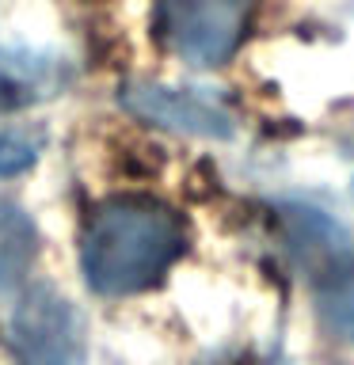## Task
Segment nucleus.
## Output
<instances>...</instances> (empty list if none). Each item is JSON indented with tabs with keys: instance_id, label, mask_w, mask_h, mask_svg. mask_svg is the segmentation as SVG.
Listing matches in <instances>:
<instances>
[{
	"instance_id": "nucleus-1",
	"label": "nucleus",
	"mask_w": 354,
	"mask_h": 365,
	"mask_svg": "<svg viewBox=\"0 0 354 365\" xmlns=\"http://www.w3.org/2000/svg\"><path fill=\"white\" fill-rule=\"evenodd\" d=\"M187 247L191 232L176 205L153 194H114L84 225L80 274L99 297H133L164 282Z\"/></svg>"
},
{
	"instance_id": "nucleus-2",
	"label": "nucleus",
	"mask_w": 354,
	"mask_h": 365,
	"mask_svg": "<svg viewBox=\"0 0 354 365\" xmlns=\"http://www.w3.org/2000/svg\"><path fill=\"white\" fill-rule=\"evenodd\" d=\"M251 0H153V34L194 68L225 65L248 34Z\"/></svg>"
},
{
	"instance_id": "nucleus-3",
	"label": "nucleus",
	"mask_w": 354,
	"mask_h": 365,
	"mask_svg": "<svg viewBox=\"0 0 354 365\" xmlns=\"http://www.w3.org/2000/svg\"><path fill=\"white\" fill-rule=\"evenodd\" d=\"M118 107L130 110L133 118L164 125L171 133L187 137H210V141H228L233 137V114L217 99L202 96L194 88H168V84H122L118 88Z\"/></svg>"
},
{
	"instance_id": "nucleus-4",
	"label": "nucleus",
	"mask_w": 354,
	"mask_h": 365,
	"mask_svg": "<svg viewBox=\"0 0 354 365\" xmlns=\"http://www.w3.org/2000/svg\"><path fill=\"white\" fill-rule=\"evenodd\" d=\"M69 80H73L69 65L57 61L54 53L0 46V118L61 96Z\"/></svg>"
},
{
	"instance_id": "nucleus-5",
	"label": "nucleus",
	"mask_w": 354,
	"mask_h": 365,
	"mask_svg": "<svg viewBox=\"0 0 354 365\" xmlns=\"http://www.w3.org/2000/svg\"><path fill=\"white\" fill-rule=\"evenodd\" d=\"M282 225H285V244H290V251L316 274V278L350 259L343 228L331 221L328 213L313 210V205H301V202L282 205Z\"/></svg>"
},
{
	"instance_id": "nucleus-6",
	"label": "nucleus",
	"mask_w": 354,
	"mask_h": 365,
	"mask_svg": "<svg viewBox=\"0 0 354 365\" xmlns=\"http://www.w3.org/2000/svg\"><path fill=\"white\" fill-rule=\"evenodd\" d=\"M16 339L23 354H69V358H76L73 308L50 289H31V297L16 312Z\"/></svg>"
},
{
	"instance_id": "nucleus-7",
	"label": "nucleus",
	"mask_w": 354,
	"mask_h": 365,
	"mask_svg": "<svg viewBox=\"0 0 354 365\" xmlns=\"http://www.w3.org/2000/svg\"><path fill=\"white\" fill-rule=\"evenodd\" d=\"M34 262V225L16 205H0V289L23 282Z\"/></svg>"
},
{
	"instance_id": "nucleus-8",
	"label": "nucleus",
	"mask_w": 354,
	"mask_h": 365,
	"mask_svg": "<svg viewBox=\"0 0 354 365\" xmlns=\"http://www.w3.org/2000/svg\"><path fill=\"white\" fill-rule=\"evenodd\" d=\"M316 308L339 335L354 342V259L316 278Z\"/></svg>"
},
{
	"instance_id": "nucleus-9",
	"label": "nucleus",
	"mask_w": 354,
	"mask_h": 365,
	"mask_svg": "<svg viewBox=\"0 0 354 365\" xmlns=\"http://www.w3.org/2000/svg\"><path fill=\"white\" fill-rule=\"evenodd\" d=\"M39 164V141L23 133H0V179L23 175Z\"/></svg>"
},
{
	"instance_id": "nucleus-10",
	"label": "nucleus",
	"mask_w": 354,
	"mask_h": 365,
	"mask_svg": "<svg viewBox=\"0 0 354 365\" xmlns=\"http://www.w3.org/2000/svg\"><path fill=\"white\" fill-rule=\"evenodd\" d=\"M198 365H285L278 354L256 350V346H217L210 354H202Z\"/></svg>"
},
{
	"instance_id": "nucleus-11",
	"label": "nucleus",
	"mask_w": 354,
	"mask_h": 365,
	"mask_svg": "<svg viewBox=\"0 0 354 365\" xmlns=\"http://www.w3.org/2000/svg\"><path fill=\"white\" fill-rule=\"evenodd\" d=\"M23 365H76V358H69V354H27Z\"/></svg>"
}]
</instances>
